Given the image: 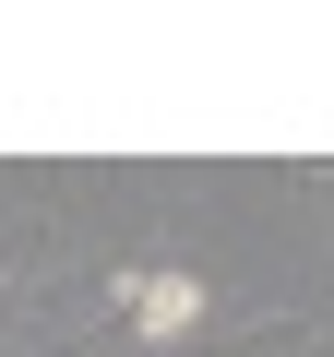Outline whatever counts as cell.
<instances>
[{"mask_svg":"<svg viewBox=\"0 0 334 357\" xmlns=\"http://www.w3.org/2000/svg\"><path fill=\"white\" fill-rule=\"evenodd\" d=\"M108 298L131 310V333H143V345H180V333L203 321V274H119Z\"/></svg>","mask_w":334,"mask_h":357,"instance_id":"1","label":"cell"}]
</instances>
